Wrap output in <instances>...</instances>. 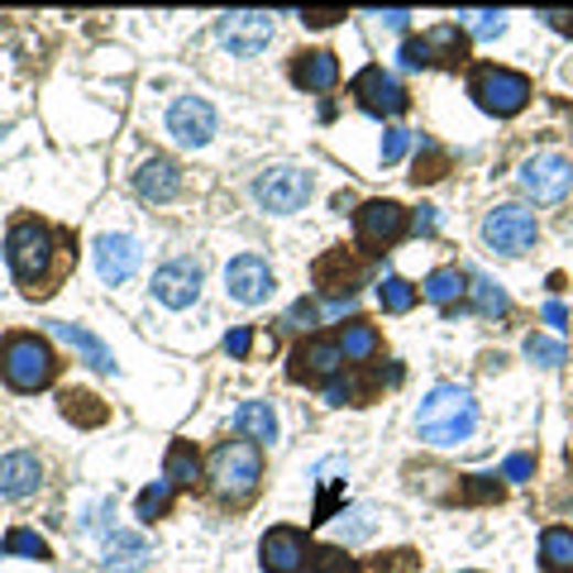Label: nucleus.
Returning <instances> with one entry per match:
<instances>
[{
	"instance_id": "obj_23",
	"label": "nucleus",
	"mask_w": 573,
	"mask_h": 573,
	"mask_svg": "<svg viewBox=\"0 0 573 573\" xmlns=\"http://www.w3.org/2000/svg\"><path fill=\"white\" fill-rule=\"evenodd\" d=\"M48 329H53V335L63 339V344H72V349H77L96 372H115V354L91 335V329H82V325H72V321H53Z\"/></svg>"
},
{
	"instance_id": "obj_48",
	"label": "nucleus",
	"mask_w": 573,
	"mask_h": 573,
	"mask_svg": "<svg viewBox=\"0 0 573 573\" xmlns=\"http://www.w3.org/2000/svg\"><path fill=\"white\" fill-rule=\"evenodd\" d=\"M301 20H306L311 29H325V24L344 20V10H339V6H329V10H301Z\"/></svg>"
},
{
	"instance_id": "obj_33",
	"label": "nucleus",
	"mask_w": 573,
	"mask_h": 573,
	"mask_svg": "<svg viewBox=\"0 0 573 573\" xmlns=\"http://www.w3.org/2000/svg\"><path fill=\"white\" fill-rule=\"evenodd\" d=\"M378 306H382L387 315H407V311L415 306V286H411L407 278H392V272H387L382 286H378Z\"/></svg>"
},
{
	"instance_id": "obj_40",
	"label": "nucleus",
	"mask_w": 573,
	"mask_h": 573,
	"mask_svg": "<svg viewBox=\"0 0 573 573\" xmlns=\"http://www.w3.org/2000/svg\"><path fill=\"white\" fill-rule=\"evenodd\" d=\"M464 501H497L501 497V483L493 478V473H468L464 478V493H458Z\"/></svg>"
},
{
	"instance_id": "obj_17",
	"label": "nucleus",
	"mask_w": 573,
	"mask_h": 573,
	"mask_svg": "<svg viewBox=\"0 0 573 573\" xmlns=\"http://www.w3.org/2000/svg\"><path fill=\"white\" fill-rule=\"evenodd\" d=\"M91 253H96V278L106 286L129 282L134 278V268H139V258H143V249L129 235H100Z\"/></svg>"
},
{
	"instance_id": "obj_38",
	"label": "nucleus",
	"mask_w": 573,
	"mask_h": 573,
	"mask_svg": "<svg viewBox=\"0 0 573 573\" xmlns=\"http://www.w3.org/2000/svg\"><path fill=\"white\" fill-rule=\"evenodd\" d=\"M325 401H329V407H364V401H368V387L358 382L354 372H344V378L325 382Z\"/></svg>"
},
{
	"instance_id": "obj_7",
	"label": "nucleus",
	"mask_w": 573,
	"mask_h": 573,
	"mask_svg": "<svg viewBox=\"0 0 573 573\" xmlns=\"http://www.w3.org/2000/svg\"><path fill=\"white\" fill-rule=\"evenodd\" d=\"M253 201L268 215H292L311 201V172L301 167H268L253 177Z\"/></svg>"
},
{
	"instance_id": "obj_15",
	"label": "nucleus",
	"mask_w": 573,
	"mask_h": 573,
	"mask_svg": "<svg viewBox=\"0 0 573 573\" xmlns=\"http://www.w3.org/2000/svg\"><path fill=\"white\" fill-rule=\"evenodd\" d=\"M306 554H311L306 530H296V526H272L268 536L258 540V564H263L268 573H296V569H306Z\"/></svg>"
},
{
	"instance_id": "obj_25",
	"label": "nucleus",
	"mask_w": 573,
	"mask_h": 573,
	"mask_svg": "<svg viewBox=\"0 0 573 573\" xmlns=\"http://www.w3.org/2000/svg\"><path fill=\"white\" fill-rule=\"evenodd\" d=\"M163 478L172 487H196L201 483V454L192 440H172V450L163 458Z\"/></svg>"
},
{
	"instance_id": "obj_37",
	"label": "nucleus",
	"mask_w": 573,
	"mask_h": 573,
	"mask_svg": "<svg viewBox=\"0 0 573 573\" xmlns=\"http://www.w3.org/2000/svg\"><path fill=\"white\" fill-rule=\"evenodd\" d=\"M526 358H530V364H540V368H559V364L569 358V349H564V339L526 335Z\"/></svg>"
},
{
	"instance_id": "obj_35",
	"label": "nucleus",
	"mask_w": 573,
	"mask_h": 573,
	"mask_svg": "<svg viewBox=\"0 0 573 573\" xmlns=\"http://www.w3.org/2000/svg\"><path fill=\"white\" fill-rule=\"evenodd\" d=\"M0 554H20V559H48V540L29 526H14L6 540H0Z\"/></svg>"
},
{
	"instance_id": "obj_46",
	"label": "nucleus",
	"mask_w": 573,
	"mask_h": 573,
	"mask_svg": "<svg viewBox=\"0 0 573 573\" xmlns=\"http://www.w3.org/2000/svg\"><path fill=\"white\" fill-rule=\"evenodd\" d=\"M530 473H536V458L530 454H511L507 464H501V478H511V483H526Z\"/></svg>"
},
{
	"instance_id": "obj_49",
	"label": "nucleus",
	"mask_w": 573,
	"mask_h": 573,
	"mask_svg": "<svg viewBox=\"0 0 573 573\" xmlns=\"http://www.w3.org/2000/svg\"><path fill=\"white\" fill-rule=\"evenodd\" d=\"M540 20L559 29V34H573V10H540Z\"/></svg>"
},
{
	"instance_id": "obj_6",
	"label": "nucleus",
	"mask_w": 573,
	"mask_h": 573,
	"mask_svg": "<svg viewBox=\"0 0 573 573\" xmlns=\"http://www.w3.org/2000/svg\"><path fill=\"white\" fill-rule=\"evenodd\" d=\"M536 239H540V220H536V210L521 206V201H501V206H493L483 215V244L501 258L530 253Z\"/></svg>"
},
{
	"instance_id": "obj_22",
	"label": "nucleus",
	"mask_w": 573,
	"mask_h": 573,
	"mask_svg": "<svg viewBox=\"0 0 573 573\" xmlns=\"http://www.w3.org/2000/svg\"><path fill=\"white\" fill-rule=\"evenodd\" d=\"M134 192L143 196V201H172L182 192V172H177V163L172 158H149V163H139V172H134Z\"/></svg>"
},
{
	"instance_id": "obj_1",
	"label": "nucleus",
	"mask_w": 573,
	"mask_h": 573,
	"mask_svg": "<svg viewBox=\"0 0 573 573\" xmlns=\"http://www.w3.org/2000/svg\"><path fill=\"white\" fill-rule=\"evenodd\" d=\"M473 430H478V401H473V392L458 382L435 387V392L421 401V411H415V435L425 444H435V450L464 444Z\"/></svg>"
},
{
	"instance_id": "obj_51",
	"label": "nucleus",
	"mask_w": 573,
	"mask_h": 573,
	"mask_svg": "<svg viewBox=\"0 0 573 573\" xmlns=\"http://www.w3.org/2000/svg\"><path fill=\"white\" fill-rule=\"evenodd\" d=\"M544 325H554V329H564L569 325V311L559 306V301H550V306H544Z\"/></svg>"
},
{
	"instance_id": "obj_10",
	"label": "nucleus",
	"mask_w": 573,
	"mask_h": 573,
	"mask_svg": "<svg viewBox=\"0 0 573 573\" xmlns=\"http://www.w3.org/2000/svg\"><path fill=\"white\" fill-rule=\"evenodd\" d=\"M344 364H349V358H344L339 339L311 335V339H301L292 349V368H286V378L292 382H335L344 372Z\"/></svg>"
},
{
	"instance_id": "obj_8",
	"label": "nucleus",
	"mask_w": 573,
	"mask_h": 573,
	"mask_svg": "<svg viewBox=\"0 0 573 573\" xmlns=\"http://www.w3.org/2000/svg\"><path fill=\"white\" fill-rule=\"evenodd\" d=\"M349 91L358 100V110L372 115V120H397V115H407V106H411L407 86H401L392 72H382V67H364L354 77Z\"/></svg>"
},
{
	"instance_id": "obj_4",
	"label": "nucleus",
	"mask_w": 573,
	"mask_h": 573,
	"mask_svg": "<svg viewBox=\"0 0 573 573\" xmlns=\"http://www.w3.org/2000/svg\"><path fill=\"white\" fill-rule=\"evenodd\" d=\"M6 263L29 296H43L39 282L48 278V268H53V229L43 220H14L6 235Z\"/></svg>"
},
{
	"instance_id": "obj_53",
	"label": "nucleus",
	"mask_w": 573,
	"mask_h": 573,
	"mask_svg": "<svg viewBox=\"0 0 573 573\" xmlns=\"http://www.w3.org/2000/svg\"><path fill=\"white\" fill-rule=\"evenodd\" d=\"M296 573H321V569H315V564H311V569H296Z\"/></svg>"
},
{
	"instance_id": "obj_32",
	"label": "nucleus",
	"mask_w": 573,
	"mask_h": 573,
	"mask_svg": "<svg viewBox=\"0 0 573 573\" xmlns=\"http://www.w3.org/2000/svg\"><path fill=\"white\" fill-rule=\"evenodd\" d=\"M172 487L167 478H153L149 487L139 493V501H134V511H139V521H158V516H167V507H172Z\"/></svg>"
},
{
	"instance_id": "obj_45",
	"label": "nucleus",
	"mask_w": 573,
	"mask_h": 573,
	"mask_svg": "<svg viewBox=\"0 0 573 573\" xmlns=\"http://www.w3.org/2000/svg\"><path fill=\"white\" fill-rule=\"evenodd\" d=\"M311 554H321V564H315L321 573H358L354 559H344L339 550H311Z\"/></svg>"
},
{
	"instance_id": "obj_20",
	"label": "nucleus",
	"mask_w": 573,
	"mask_h": 573,
	"mask_svg": "<svg viewBox=\"0 0 573 573\" xmlns=\"http://www.w3.org/2000/svg\"><path fill=\"white\" fill-rule=\"evenodd\" d=\"M292 82L301 91H335L339 82V57L329 48H301L292 53Z\"/></svg>"
},
{
	"instance_id": "obj_50",
	"label": "nucleus",
	"mask_w": 573,
	"mask_h": 573,
	"mask_svg": "<svg viewBox=\"0 0 573 573\" xmlns=\"http://www.w3.org/2000/svg\"><path fill=\"white\" fill-rule=\"evenodd\" d=\"M435 206H421V210H415V220H411V229H415V235H435Z\"/></svg>"
},
{
	"instance_id": "obj_21",
	"label": "nucleus",
	"mask_w": 573,
	"mask_h": 573,
	"mask_svg": "<svg viewBox=\"0 0 573 573\" xmlns=\"http://www.w3.org/2000/svg\"><path fill=\"white\" fill-rule=\"evenodd\" d=\"M358 278H364V263H358L349 249H329L321 263H315V286L329 296H354Z\"/></svg>"
},
{
	"instance_id": "obj_2",
	"label": "nucleus",
	"mask_w": 573,
	"mask_h": 573,
	"mask_svg": "<svg viewBox=\"0 0 573 573\" xmlns=\"http://www.w3.org/2000/svg\"><path fill=\"white\" fill-rule=\"evenodd\" d=\"M206 478L215 487V497L239 507V501H249L258 493V483H263V450H258L253 440H220L210 450Z\"/></svg>"
},
{
	"instance_id": "obj_3",
	"label": "nucleus",
	"mask_w": 573,
	"mask_h": 573,
	"mask_svg": "<svg viewBox=\"0 0 573 573\" xmlns=\"http://www.w3.org/2000/svg\"><path fill=\"white\" fill-rule=\"evenodd\" d=\"M0 378H6L14 392H39L57 378V354L43 335H6L0 339Z\"/></svg>"
},
{
	"instance_id": "obj_47",
	"label": "nucleus",
	"mask_w": 573,
	"mask_h": 573,
	"mask_svg": "<svg viewBox=\"0 0 573 573\" xmlns=\"http://www.w3.org/2000/svg\"><path fill=\"white\" fill-rule=\"evenodd\" d=\"M110 516H115V497H100L91 511H86V521H82V530H106L110 526Z\"/></svg>"
},
{
	"instance_id": "obj_18",
	"label": "nucleus",
	"mask_w": 573,
	"mask_h": 573,
	"mask_svg": "<svg viewBox=\"0 0 573 573\" xmlns=\"http://www.w3.org/2000/svg\"><path fill=\"white\" fill-rule=\"evenodd\" d=\"M39 487H43V464H39V454H29V450L0 454V497L24 501V497H34Z\"/></svg>"
},
{
	"instance_id": "obj_44",
	"label": "nucleus",
	"mask_w": 573,
	"mask_h": 573,
	"mask_svg": "<svg viewBox=\"0 0 573 573\" xmlns=\"http://www.w3.org/2000/svg\"><path fill=\"white\" fill-rule=\"evenodd\" d=\"M249 349H253V329H249V325H235V329L225 335V354H229V358H249Z\"/></svg>"
},
{
	"instance_id": "obj_24",
	"label": "nucleus",
	"mask_w": 573,
	"mask_h": 573,
	"mask_svg": "<svg viewBox=\"0 0 573 573\" xmlns=\"http://www.w3.org/2000/svg\"><path fill=\"white\" fill-rule=\"evenodd\" d=\"M235 430L249 435L253 444H272L278 440V415H272L268 401H239L235 407Z\"/></svg>"
},
{
	"instance_id": "obj_12",
	"label": "nucleus",
	"mask_w": 573,
	"mask_h": 573,
	"mask_svg": "<svg viewBox=\"0 0 573 573\" xmlns=\"http://www.w3.org/2000/svg\"><path fill=\"white\" fill-rule=\"evenodd\" d=\"M354 220H358V244L372 253L392 249V244L411 229L407 206H397V201H364V206L354 210Z\"/></svg>"
},
{
	"instance_id": "obj_27",
	"label": "nucleus",
	"mask_w": 573,
	"mask_h": 573,
	"mask_svg": "<svg viewBox=\"0 0 573 573\" xmlns=\"http://www.w3.org/2000/svg\"><path fill=\"white\" fill-rule=\"evenodd\" d=\"M468 272H458V268H435L425 278V286H421V296L425 301H435V306H444V311H454V301L468 292Z\"/></svg>"
},
{
	"instance_id": "obj_36",
	"label": "nucleus",
	"mask_w": 573,
	"mask_h": 573,
	"mask_svg": "<svg viewBox=\"0 0 573 573\" xmlns=\"http://www.w3.org/2000/svg\"><path fill=\"white\" fill-rule=\"evenodd\" d=\"M63 415L77 425H100L106 421V407H100V397H91V392H63Z\"/></svg>"
},
{
	"instance_id": "obj_5",
	"label": "nucleus",
	"mask_w": 573,
	"mask_h": 573,
	"mask_svg": "<svg viewBox=\"0 0 573 573\" xmlns=\"http://www.w3.org/2000/svg\"><path fill=\"white\" fill-rule=\"evenodd\" d=\"M468 96L478 100L487 115H497V120H511V115H521L530 106V77L526 72H511V67H497L487 63L468 77Z\"/></svg>"
},
{
	"instance_id": "obj_14",
	"label": "nucleus",
	"mask_w": 573,
	"mask_h": 573,
	"mask_svg": "<svg viewBox=\"0 0 573 573\" xmlns=\"http://www.w3.org/2000/svg\"><path fill=\"white\" fill-rule=\"evenodd\" d=\"M225 292L239 301V306H263L272 296V268L268 258L258 253H239L225 263Z\"/></svg>"
},
{
	"instance_id": "obj_30",
	"label": "nucleus",
	"mask_w": 573,
	"mask_h": 573,
	"mask_svg": "<svg viewBox=\"0 0 573 573\" xmlns=\"http://www.w3.org/2000/svg\"><path fill=\"white\" fill-rule=\"evenodd\" d=\"M339 349H344V358H349V364H364V358H372L382 349V339H378V329L372 325H364V321H349L339 329Z\"/></svg>"
},
{
	"instance_id": "obj_41",
	"label": "nucleus",
	"mask_w": 573,
	"mask_h": 573,
	"mask_svg": "<svg viewBox=\"0 0 573 573\" xmlns=\"http://www.w3.org/2000/svg\"><path fill=\"white\" fill-rule=\"evenodd\" d=\"M407 149H411V129H387L382 134V167H392V163H401L407 158Z\"/></svg>"
},
{
	"instance_id": "obj_11",
	"label": "nucleus",
	"mask_w": 573,
	"mask_h": 573,
	"mask_svg": "<svg viewBox=\"0 0 573 573\" xmlns=\"http://www.w3.org/2000/svg\"><path fill=\"white\" fill-rule=\"evenodd\" d=\"M521 186L526 196H536L540 206H554L573 192V163L564 153H536L521 163Z\"/></svg>"
},
{
	"instance_id": "obj_13",
	"label": "nucleus",
	"mask_w": 573,
	"mask_h": 573,
	"mask_svg": "<svg viewBox=\"0 0 573 573\" xmlns=\"http://www.w3.org/2000/svg\"><path fill=\"white\" fill-rule=\"evenodd\" d=\"M167 134L182 143V149H206L215 139V106L206 96H177L167 110Z\"/></svg>"
},
{
	"instance_id": "obj_42",
	"label": "nucleus",
	"mask_w": 573,
	"mask_h": 573,
	"mask_svg": "<svg viewBox=\"0 0 573 573\" xmlns=\"http://www.w3.org/2000/svg\"><path fill=\"white\" fill-rule=\"evenodd\" d=\"M401 67H411V72H425V67H435V57H430V43H425V34H421V39H407V43H401Z\"/></svg>"
},
{
	"instance_id": "obj_16",
	"label": "nucleus",
	"mask_w": 573,
	"mask_h": 573,
	"mask_svg": "<svg viewBox=\"0 0 573 573\" xmlns=\"http://www.w3.org/2000/svg\"><path fill=\"white\" fill-rule=\"evenodd\" d=\"M153 296L172 311H186L201 296V263L196 258H172L153 272Z\"/></svg>"
},
{
	"instance_id": "obj_9",
	"label": "nucleus",
	"mask_w": 573,
	"mask_h": 573,
	"mask_svg": "<svg viewBox=\"0 0 573 573\" xmlns=\"http://www.w3.org/2000/svg\"><path fill=\"white\" fill-rule=\"evenodd\" d=\"M215 39L235 57H258L272 43V14L268 10H225L215 20Z\"/></svg>"
},
{
	"instance_id": "obj_26",
	"label": "nucleus",
	"mask_w": 573,
	"mask_h": 573,
	"mask_svg": "<svg viewBox=\"0 0 573 573\" xmlns=\"http://www.w3.org/2000/svg\"><path fill=\"white\" fill-rule=\"evenodd\" d=\"M425 43H430V57L444 67H458L468 57V34L458 24H435V29H425Z\"/></svg>"
},
{
	"instance_id": "obj_34",
	"label": "nucleus",
	"mask_w": 573,
	"mask_h": 573,
	"mask_svg": "<svg viewBox=\"0 0 573 573\" xmlns=\"http://www.w3.org/2000/svg\"><path fill=\"white\" fill-rule=\"evenodd\" d=\"M444 167H450V153H444L435 139H421V153H415V172H411V182H415V186H421V182H440V177H444Z\"/></svg>"
},
{
	"instance_id": "obj_52",
	"label": "nucleus",
	"mask_w": 573,
	"mask_h": 573,
	"mask_svg": "<svg viewBox=\"0 0 573 573\" xmlns=\"http://www.w3.org/2000/svg\"><path fill=\"white\" fill-rule=\"evenodd\" d=\"M378 20H382L387 29H407V20H411V14H407V10H382Z\"/></svg>"
},
{
	"instance_id": "obj_43",
	"label": "nucleus",
	"mask_w": 573,
	"mask_h": 573,
	"mask_svg": "<svg viewBox=\"0 0 573 573\" xmlns=\"http://www.w3.org/2000/svg\"><path fill=\"white\" fill-rule=\"evenodd\" d=\"M282 325H292V329H306V325H321V306H315V301H306L301 296L292 311H286V321Z\"/></svg>"
},
{
	"instance_id": "obj_19",
	"label": "nucleus",
	"mask_w": 573,
	"mask_h": 573,
	"mask_svg": "<svg viewBox=\"0 0 573 573\" xmlns=\"http://www.w3.org/2000/svg\"><path fill=\"white\" fill-rule=\"evenodd\" d=\"M153 559V544L139 536V530H115L100 550V569L106 573H143Z\"/></svg>"
},
{
	"instance_id": "obj_29",
	"label": "nucleus",
	"mask_w": 573,
	"mask_h": 573,
	"mask_svg": "<svg viewBox=\"0 0 573 573\" xmlns=\"http://www.w3.org/2000/svg\"><path fill=\"white\" fill-rule=\"evenodd\" d=\"M540 559H544V573H573V530L564 526H550L540 536Z\"/></svg>"
},
{
	"instance_id": "obj_28",
	"label": "nucleus",
	"mask_w": 573,
	"mask_h": 573,
	"mask_svg": "<svg viewBox=\"0 0 573 573\" xmlns=\"http://www.w3.org/2000/svg\"><path fill=\"white\" fill-rule=\"evenodd\" d=\"M468 282H473L468 292H473V311H478V315H487V321H501V315L511 311V296L501 292V286L487 278V272H468Z\"/></svg>"
},
{
	"instance_id": "obj_39",
	"label": "nucleus",
	"mask_w": 573,
	"mask_h": 573,
	"mask_svg": "<svg viewBox=\"0 0 573 573\" xmlns=\"http://www.w3.org/2000/svg\"><path fill=\"white\" fill-rule=\"evenodd\" d=\"M458 20L473 29V39H497L501 29H507V14H501V10H464Z\"/></svg>"
},
{
	"instance_id": "obj_31",
	"label": "nucleus",
	"mask_w": 573,
	"mask_h": 573,
	"mask_svg": "<svg viewBox=\"0 0 573 573\" xmlns=\"http://www.w3.org/2000/svg\"><path fill=\"white\" fill-rule=\"evenodd\" d=\"M372 526H378V511H372L368 501H358V507L339 511V521H335V540H339V544H358V540H368V536H372Z\"/></svg>"
}]
</instances>
